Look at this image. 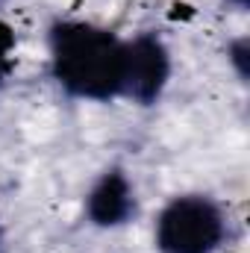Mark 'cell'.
Wrapping results in <instances>:
<instances>
[{
  "label": "cell",
  "mask_w": 250,
  "mask_h": 253,
  "mask_svg": "<svg viewBox=\"0 0 250 253\" xmlns=\"http://www.w3.org/2000/svg\"><path fill=\"white\" fill-rule=\"evenodd\" d=\"M88 212L97 224H121L132 212V194L121 174H106L100 186L91 191Z\"/></svg>",
  "instance_id": "277c9868"
},
{
  "label": "cell",
  "mask_w": 250,
  "mask_h": 253,
  "mask_svg": "<svg viewBox=\"0 0 250 253\" xmlns=\"http://www.w3.org/2000/svg\"><path fill=\"white\" fill-rule=\"evenodd\" d=\"M9 50H12V30L0 21V77L6 71V59H9Z\"/></svg>",
  "instance_id": "5b68a950"
},
{
  "label": "cell",
  "mask_w": 250,
  "mask_h": 253,
  "mask_svg": "<svg viewBox=\"0 0 250 253\" xmlns=\"http://www.w3.org/2000/svg\"><path fill=\"white\" fill-rule=\"evenodd\" d=\"M221 215L203 197H180L159 218V245L165 253H209L221 242Z\"/></svg>",
  "instance_id": "7a4b0ae2"
},
{
  "label": "cell",
  "mask_w": 250,
  "mask_h": 253,
  "mask_svg": "<svg viewBox=\"0 0 250 253\" xmlns=\"http://www.w3.org/2000/svg\"><path fill=\"white\" fill-rule=\"evenodd\" d=\"M168 77V56L165 47L144 36L138 42H132L129 47H124V74H121V88H126L135 100L150 103Z\"/></svg>",
  "instance_id": "3957f363"
},
{
  "label": "cell",
  "mask_w": 250,
  "mask_h": 253,
  "mask_svg": "<svg viewBox=\"0 0 250 253\" xmlns=\"http://www.w3.org/2000/svg\"><path fill=\"white\" fill-rule=\"evenodd\" d=\"M53 62L56 77L77 94L109 97L121 88L124 47L115 36L85 27L62 24L53 33Z\"/></svg>",
  "instance_id": "6da1fadb"
},
{
  "label": "cell",
  "mask_w": 250,
  "mask_h": 253,
  "mask_svg": "<svg viewBox=\"0 0 250 253\" xmlns=\"http://www.w3.org/2000/svg\"><path fill=\"white\" fill-rule=\"evenodd\" d=\"M239 3H248V0H239Z\"/></svg>",
  "instance_id": "8992f818"
}]
</instances>
